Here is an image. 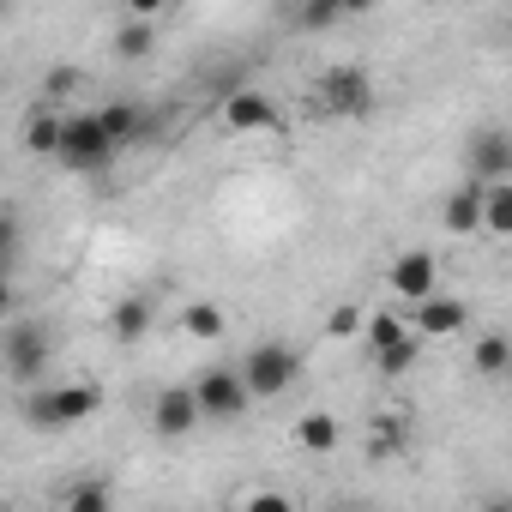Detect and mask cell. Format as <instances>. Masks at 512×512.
I'll use <instances>...</instances> for the list:
<instances>
[{"label": "cell", "mask_w": 512, "mask_h": 512, "mask_svg": "<svg viewBox=\"0 0 512 512\" xmlns=\"http://www.w3.org/2000/svg\"><path fill=\"white\" fill-rule=\"evenodd\" d=\"M97 404H103V392L91 380H79V386H31L25 416H31V428L55 434V428H73V422L97 416Z\"/></svg>", "instance_id": "1"}, {"label": "cell", "mask_w": 512, "mask_h": 512, "mask_svg": "<svg viewBox=\"0 0 512 512\" xmlns=\"http://www.w3.org/2000/svg\"><path fill=\"white\" fill-rule=\"evenodd\" d=\"M241 386H247V398H284L290 386H296V374H302V356L290 350V344H278V338H266V344H253L247 356H241Z\"/></svg>", "instance_id": "2"}, {"label": "cell", "mask_w": 512, "mask_h": 512, "mask_svg": "<svg viewBox=\"0 0 512 512\" xmlns=\"http://www.w3.org/2000/svg\"><path fill=\"white\" fill-rule=\"evenodd\" d=\"M73 175H103L121 151L103 139V127H97V115L91 109H79V115H61V151H55Z\"/></svg>", "instance_id": "3"}, {"label": "cell", "mask_w": 512, "mask_h": 512, "mask_svg": "<svg viewBox=\"0 0 512 512\" xmlns=\"http://www.w3.org/2000/svg\"><path fill=\"white\" fill-rule=\"evenodd\" d=\"M314 97H320V109H332V115H368V109H374V79H368V67L338 61V67H326V73L314 79Z\"/></svg>", "instance_id": "4"}, {"label": "cell", "mask_w": 512, "mask_h": 512, "mask_svg": "<svg viewBox=\"0 0 512 512\" xmlns=\"http://www.w3.org/2000/svg\"><path fill=\"white\" fill-rule=\"evenodd\" d=\"M193 404H199V422H241L253 398H247V386H241L235 368H205L193 380Z\"/></svg>", "instance_id": "5"}, {"label": "cell", "mask_w": 512, "mask_h": 512, "mask_svg": "<svg viewBox=\"0 0 512 512\" xmlns=\"http://www.w3.org/2000/svg\"><path fill=\"white\" fill-rule=\"evenodd\" d=\"M49 356H55L49 326H13L7 338H0V362H7V374H13L19 386H43Z\"/></svg>", "instance_id": "6"}, {"label": "cell", "mask_w": 512, "mask_h": 512, "mask_svg": "<svg viewBox=\"0 0 512 512\" xmlns=\"http://www.w3.org/2000/svg\"><path fill=\"white\" fill-rule=\"evenodd\" d=\"M386 290H392V296H404V302H428V296L440 290V266H434V253H422V247L398 253V260L386 266Z\"/></svg>", "instance_id": "7"}, {"label": "cell", "mask_w": 512, "mask_h": 512, "mask_svg": "<svg viewBox=\"0 0 512 512\" xmlns=\"http://www.w3.org/2000/svg\"><path fill=\"white\" fill-rule=\"evenodd\" d=\"M223 133L247 139V133H278V103L266 91H229L223 97Z\"/></svg>", "instance_id": "8"}, {"label": "cell", "mask_w": 512, "mask_h": 512, "mask_svg": "<svg viewBox=\"0 0 512 512\" xmlns=\"http://www.w3.org/2000/svg\"><path fill=\"white\" fill-rule=\"evenodd\" d=\"M404 326H410V338H422V344H428V338H452V332L470 326V308H464L458 296H440V290H434L428 302H416V320H404Z\"/></svg>", "instance_id": "9"}, {"label": "cell", "mask_w": 512, "mask_h": 512, "mask_svg": "<svg viewBox=\"0 0 512 512\" xmlns=\"http://www.w3.org/2000/svg\"><path fill=\"white\" fill-rule=\"evenodd\" d=\"M470 181H482V187H494V181H512V139H506V127H482L476 139H470Z\"/></svg>", "instance_id": "10"}, {"label": "cell", "mask_w": 512, "mask_h": 512, "mask_svg": "<svg viewBox=\"0 0 512 512\" xmlns=\"http://www.w3.org/2000/svg\"><path fill=\"white\" fill-rule=\"evenodd\" d=\"M151 428L163 440H187L199 428V404H193V386H163L157 404H151Z\"/></svg>", "instance_id": "11"}, {"label": "cell", "mask_w": 512, "mask_h": 512, "mask_svg": "<svg viewBox=\"0 0 512 512\" xmlns=\"http://www.w3.org/2000/svg\"><path fill=\"white\" fill-rule=\"evenodd\" d=\"M440 223H446V235H476L482 229V181L452 187L446 205H440Z\"/></svg>", "instance_id": "12"}, {"label": "cell", "mask_w": 512, "mask_h": 512, "mask_svg": "<svg viewBox=\"0 0 512 512\" xmlns=\"http://www.w3.org/2000/svg\"><path fill=\"white\" fill-rule=\"evenodd\" d=\"M97 115V127H103V139L121 151V145H133L139 133H145V115H139V103L133 97H115V103H103V109H91Z\"/></svg>", "instance_id": "13"}, {"label": "cell", "mask_w": 512, "mask_h": 512, "mask_svg": "<svg viewBox=\"0 0 512 512\" xmlns=\"http://www.w3.org/2000/svg\"><path fill=\"white\" fill-rule=\"evenodd\" d=\"M470 368H476L482 380H500V374L512 368V338H506V332H482V338L470 344Z\"/></svg>", "instance_id": "14"}, {"label": "cell", "mask_w": 512, "mask_h": 512, "mask_svg": "<svg viewBox=\"0 0 512 512\" xmlns=\"http://www.w3.org/2000/svg\"><path fill=\"white\" fill-rule=\"evenodd\" d=\"M338 440H344V428H338L332 410H308V416H296V446H302V452H332Z\"/></svg>", "instance_id": "15"}, {"label": "cell", "mask_w": 512, "mask_h": 512, "mask_svg": "<svg viewBox=\"0 0 512 512\" xmlns=\"http://www.w3.org/2000/svg\"><path fill=\"white\" fill-rule=\"evenodd\" d=\"M25 151H37V157H55L61 151V115L49 103L25 115Z\"/></svg>", "instance_id": "16"}, {"label": "cell", "mask_w": 512, "mask_h": 512, "mask_svg": "<svg viewBox=\"0 0 512 512\" xmlns=\"http://www.w3.org/2000/svg\"><path fill=\"white\" fill-rule=\"evenodd\" d=\"M151 314H157L151 296H121V302H115V338H121V344H139V338L151 332Z\"/></svg>", "instance_id": "17"}, {"label": "cell", "mask_w": 512, "mask_h": 512, "mask_svg": "<svg viewBox=\"0 0 512 512\" xmlns=\"http://www.w3.org/2000/svg\"><path fill=\"white\" fill-rule=\"evenodd\" d=\"M482 229L488 235H512V181L482 187Z\"/></svg>", "instance_id": "18"}, {"label": "cell", "mask_w": 512, "mask_h": 512, "mask_svg": "<svg viewBox=\"0 0 512 512\" xmlns=\"http://www.w3.org/2000/svg\"><path fill=\"white\" fill-rule=\"evenodd\" d=\"M362 344H368V356H380V350H392L398 338H410V326L398 320V314H362V332H356Z\"/></svg>", "instance_id": "19"}, {"label": "cell", "mask_w": 512, "mask_h": 512, "mask_svg": "<svg viewBox=\"0 0 512 512\" xmlns=\"http://www.w3.org/2000/svg\"><path fill=\"white\" fill-rule=\"evenodd\" d=\"M223 308L217 302H187V314H181V332L187 338H199V344H211V338H223Z\"/></svg>", "instance_id": "20"}, {"label": "cell", "mask_w": 512, "mask_h": 512, "mask_svg": "<svg viewBox=\"0 0 512 512\" xmlns=\"http://www.w3.org/2000/svg\"><path fill=\"white\" fill-rule=\"evenodd\" d=\"M157 49V31L145 25V19H121V31H115V55L121 61H145Z\"/></svg>", "instance_id": "21"}, {"label": "cell", "mask_w": 512, "mask_h": 512, "mask_svg": "<svg viewBox=\"0 0 512 512\" xmlns=\"http://www.w3.org/2000/svg\"><path fill=\"white\" fill-rule=\"evenodd\" d=\"M416 356H422V338H398L392 350H380V356H374V368H380L386 380H404V374L416 368Z\"/></svg>", "instance_id": "22"}, {"label": "cell", "mask_w": 512, "mask_h": 512, "mask_svg": "<svg viewBox=\"0 0 512 512\" xmlns=\"http://www.w3.org/2000/svg\"><path fill=\"white\" fill-rule=\"evenodd\" d=\"M67 512H109V488L103 482H79L67 494Z\"/></svg>", "instance_id": "23"}, {"label": "cell", "mask_w": 512, "mask_h": 512, "mask_svg": "<svg viewBox=\"0 0 512 512\" xmlns=\"http://www.w3.org/2000/svg\"><path fill=\"white\" fill-rule=\"evenodd\" d=\"M296 25L302 31H332V25H344V7H320V0H314V7L296 13Z\"/></svg>", "instance_id": "24"}, {"label": "cell", "mask_w": 512, "mask_h": 512, "mask_svg": "<svg viewBox=\"0 0 512 512\" xmlns=\"http://www.w3.org/2000/svg\"><path fill=\"white\" fill-rule=\"evenodd\" d=\"M356 332H362V308H356V302L332 308V320H326V338H356Z\"/></svg>", "instance_id": "25"}, {"label": "cell", "mask_w": 512, "mask_h": 512, "mask_svg": "<svg viewBox=\"0 0 512 512\" xmlns=\"http://www.w3.org/2000/svg\"><path fill=\"white\" fill-rule=\"evenodd\" d=\"M79 85H85V73H79V67H55V73H49V85H43V91H49V103H61V97H73V91H79Z\"/></svg>", "instance_id": "26"}, {"label": "cell", "mask_w": 512, "mask_h": 512, "mask_svg": "<svg viewBox=\"0 0 512 512\" xmlns=\"http://www.w3.org/2000/svg\"><path fill=\"white\" fill-rule=\"evenodd\" d=\"M241 512H296V500H290V494L260 488V494H247V500H241Z\"/></svg>", "instance_id": "27"}, {"label": "cell", "mask_w": 512, "mask_h": 512, "mask_svg": "<svg viewBox=\"0 0 512 512\" xmlns=\"http://www.w3.org/2000/svg\"><path fill=\"white\" fill-rule=\"evenodd\" d=\"M13 253H19V211L0 205V260H13Z\"/></svg>", "instance_id": "28"}, {"label": "cell", "mask_w": 512, "mask_h": 512, "mask_svg": "<svg viewBox=\"0 0 512 512\" xmlns=\"http://www.w3.org/2000/svg\"><path fill=\"white\" fill-rule=\"evenodd\" d=\"M7 314H13V284L0 278V320H7Z\"/></svg>", "instance_id": "29"}, {"label": "cell", "mask_w": 512, "mask_h": 512, "mask_svg": "<svg viewBox=\"0 0 512 512\" xmlns=\"http://www.w3.org/2000/svg\"><path fill=\"white\" fill-rule=\"evenodd\" d=\"M482 512H512V500H506V494H488V500H482Z\"/></svg>", "instance_id": "30"}, {"label": "cell", "mask_w": 512, "mask_h": 512, "mask_svg": "<svg viewBox=\"0 0 512 512\" xmlns=\"http://www.w3.org/2000/svg\"><path fill=\"white\" fill-rule=\"evenodd\" d=\"M332 512H368V506H362V500H344V506H332Z\"/></svg>", "instance_id": "31"}, {"label": "cell", "mask_w": 512, "mask_h": 512, "mask_svg": "<svg viewBox=\"0 0 512 512\" xmlns=\"http://www.w3.org/2000/svg\"><path fill=\"white\" fill-rule=\"evenodd\" d=\"M0 13H7V7H0Z\"/></svg>", "instance_id": "32"}]
</instances>
